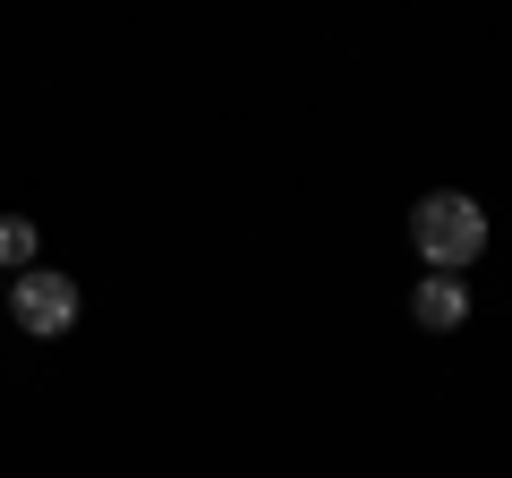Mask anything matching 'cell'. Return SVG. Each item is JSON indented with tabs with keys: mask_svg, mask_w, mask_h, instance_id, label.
Instances as JSON below:
<instances>
[{
	"mask_svg": "<svg viewBox=\"0 0 512 478\" xmlns=\"http://www.w3.org/2000/svg\"><path fill=\"white\" fill-rule=\"evenodd\" d=\"M410 239H419V257L436 265V274H461V265H478V248H487V214H478L461 188H436V197L410 205Z\"/></svg>",
	"mask_w": 512,
	"mask_h": 478,
	"instance_id": "obj_1",
	"label": "cell"
},
{
	"mask_svg": "<svg viewBox=\"0 0 512 478\" xmlns=\"http://www.w3.org/2000/svg\"><path fill=\"white\" fill-rule=\"evenodd\" d=\"M35 257V222H0V265H26Z\"/></svg>",
	"mask_w": 512,
	"mask_h": 478,
	"instance_id": "obj_4",
	"label": "cell"
},
{
	"mask_svg": "<svg viewBox=\"0 0 512 478\" xmlns=\"http://www.w3.org/2000/svg\"><path fill=\"white\" fill-rule=\"evenodd\" d=\"M410 316H419V325H436V333H453L461 316H470V291H461L453 274H427L419 291H410Z\"/></svg>",
	"mask_w": 512,
	"mask_h": 478,
	"instance_id": "obj_3",
	"label": "cell"
},
{
	"mask_svg": "<svg viewBox=\"0 0 512 478\" xmlns=\"http://www.w3.org/2000/svg\"><path fill=\"white\" fill-rule=\"evenodd\" d=\"M18 325L26 333H69L77 325V282L52 274V265H26L18 274Z\"/></svg>",
	"mask_w": 512,
	"mask_h": 478,
	"instance_id": "obj_2",
	"label": "cell"
}]
</instances>
